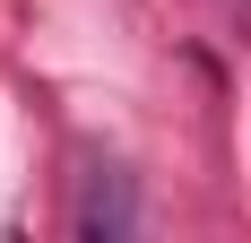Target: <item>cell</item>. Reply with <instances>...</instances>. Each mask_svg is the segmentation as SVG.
I'll return each mask as SVG.
<instances>
[{"label":"cell","instance_id":"6da1fadb","mask_svg":"<svg viewBox=\"0 0 251 243\" xmlns=\"http://www.w3.org/2000/svg\"><path fill=\"white\" fill-rule=\"evenodd\" d=\"M78 235H130V191L122 174H96L87 200H78Z\"/></svg>","mask_w":251,"mask_h":243}]
</instances>
